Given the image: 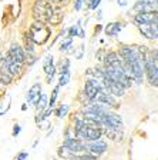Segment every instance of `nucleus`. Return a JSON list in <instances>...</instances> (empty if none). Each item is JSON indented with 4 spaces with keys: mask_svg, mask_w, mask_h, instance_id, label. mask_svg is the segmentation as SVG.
Listing matches in <instances>:
<instances>
[{
    "mask_svg": "<svg viewBox=\"0 0 158 160\" xmlns=\"http://www.w3.org/2000/svg\"><path fill=\"white\" fill-rule=\"evenodd\" d=\"M40 92H41V86L40 84H34L31 89L27 92V100L29 103H37L40 99Z\"/></svg>",
    "mask_w": 158,
    "mask_h": 160,
    "instance_id": "obj_18",
    "label": "nucleus"
},
{
    "mask_svg": "<svg viewBox=\"0 0 158 160\" xmlns=\"http://www.w3.org/2000/svg\"><path fill=\"white\" fill-rule=\"evenodd\" d=\"M24 43H26L27 53H34V43L31 42V39L27 36V33H26V37H24Z\"/></svg>",
    "mask_w": 158,
    "mask_h": 160,
    "instance_id": "obj_24",
    "label": "nucleus"
},
{
    "mask_svg": "<svg viewBox=\"0 0 158 160\" xmlns=\"http://www.w3.org/2000/svg\"><path fill=\"white\" fill-rule=\"evenodd\" d=\"M101 84L110 94H114V96H122V94H124V90H125L124 87H122L120 83L114 82L113 79H110L105 73H104V77H103V80H101Z\"/></svg>",
    "mask_w": 158,
    "mask_h": 160,
    "instance_id": "obj_6",
    "label": "nucleus"
},
{
    "mask_svg": "<svg viewBox=\"0 0 158 160\" xmlns=\"http://www.w3.org/2000/svg\"><path fill=\"white\" fill-rule=\"evenodd\" d=\"M137 24H151L157 23V12H147V13H138L135 16Z\"/></svg>",
    "mask_w": 158,
    "mask_h": 160,
    "instance_id": "obj_9",
    "label": "nucleus"
},
{
    "mask_svg": "<svg viewBox=\"0 0 158 160\" xmlns=\"http://www.w3.org/2000/svg\"><path fill=\"white\" fill-rule=\"evenodd\" d=\"M37 103H39L37 104V114H39V116H37V120H39L40 116H41V113H43V110L47 107V96L46 94H41Z\"/></svg>",
    "mask_w": 158,
    "mask_h": 160,
    "instance_id": "obj_22",
    "label": "nucleus"
},
{
    "mask_svg": "<svg viewBox=\"0 0 158 160\" xmlns=\"http://www.w3.org/2000/svg\"><path fill=\"white\" fill-rule=\"evenodd\" d=\"M140 32L142 36H145L150 40H155L157 39V23H151V24H138Z\"/></svg>",
    "mask_w": 158,
    "mask_h": 160,
    "instance_id": "obj_12",
    "label": "nucleus"
},
{
    "mask_svg": "<svg viewBox=\"0 0 158 160\" xmlns=\"http://www.w3.org/2000/svg\"><path fill=\"white\" fill-rule=\"evenodd\" d=\"M50 34H51L50 27L46 23L37 22V20H34V23L30 26L29 32H27V36L31 39L34 44H44L49 40Z\"/></svg>",
    "mask_w": 158,
    "mask_h": 160,
    "instance_id": "obj_1",
    "label": "nucleus"
},
{
    "mask_svg": "<svg viewBox=\"0 0 158 160\" xmlns=\"http://www.w3.org/2000/svg\"><path fill=\"white\" fill-rule=\"evenodd\" d=\"M26 157H27V153H24V152H23V153H20L19 156H17L14 160H24V159H26Z\"/></svg>",
    "mask_w": 158,
    "mask_h": 160,
    "instance_id": "obj_31",
    "label": "nucleus"
},
{
    "mask_svg": "<svg viewBox=\"0 0 158 160\" xmlns=\"http://www.w3.org/2000/svg\"><path fill=\"white\" fill-rule=\"evenodd\" d=\"M104 89L103 84L100 83L98 80H94V79H89L86 82V86H84V94L87 96V99L90 102H94V99L97 97V94Z\"/></svg>",
    "mask_w": 158,
    "mask_h": 160,
    "instance_id": "obj_5",
    "label": "nucleus"
},
{
    "mask_svg": "<svg viewBox=\"0 0 158 160\" xmlns=\"http://www.w3.org/2000/svg\"><path fill=\"white\" fill-rule=\"evenodd\" d=\"M69 33H70V36H76V34H77V26L76 27H71V29L69 30Z\"/></svg>",
    "mask_w": 158,
    "mask_h": 160,
    "instance_id": "obj_32",
    "label": "nucleus"
},
{
    "mask_svg": "<svg viewBox=\"0 0 158 160\" xmlns=\"http://www.w3.org/2000/svg\"><path fill=\"white\" fill-rule=\"evenodd\" d=\"M120 30H121V24L118 22H113L105 27V33H107V36H115Z\"/></svg>",
    "mask_w": 158,
    "mask_h": 160,
    "instance_id": "obj_21",
    "label": "nucleus"
},
{
    "mask_svg": "<svg viewBox=\"0 0 158 160\" xmlns=\"http://www.w3.org/2000/svg\"><path fill=\"white\" fill-rule=\"evenodd\" d=\"M13 80V74L9 72L6 63H4L3 56H0V83L3 84H10Z\"/></svg>",
    "mask_w": 158,
    "mask_h": 160,
    "instance_id": "obj_11",
    "label": "nucleus"
},
{
    "mask_svg": "<svg viewBox=\"0 0 158 160\" xmlns=\"http://www.w3.org/2000/svg\"><path fill=\"white\" fill-rule=\"evenodd\" d=\"M69 64H70V62L67 59H64L63 62H60V73L69 72Z\"/></svg>",
    "mask_w": 158,
    "mask_h": 160,
    "instance_id": "obj_26",
    "label": "nucleus"
},
{
    "mask_svg": "<svg viewBox=\"0 0 158 160\" xmlns=\"http://www.w3.org/2000/svg\"><path fill=\"white\" fill-rule=\"evenodd\" d=\"M80 7H81V0H76V4H74V9H76V10H80Z\"/></svg>",
    "mask_w": 158,
    "mask_h": 160,
    "instance_id": "obj_33",
    "label": "nucleus"
},
{
    "mask_svg": "<svg viewBox=\"0 0 158 160\" xmlns=\"http://www.w3.org/2000/svg\"><path fill=\"white\" fill-rule=\"evenodd\" d=\"M86 149H89L93 154L98 156V154L104 153L105 150H107V144H105L104 142H101V140H94V142H91V143L86 144Z\"/></svg>",
    "mask_w": 158,
    "mask_h": 160,
    "instance_id": "obj_15",
    "label": "nucleus"
},
{
    "mask_svg": "<svg viewBox=\"0 0 158 160\" xmlns=\"http://www.w3.org/2000/svg\"><path fill=\"white\" fill-rule=\"evenodd\" d=\"M64 149H67L70 153H83L86 150V143H83V140H79V139H67L64 142Z\"/></svg>",
    "mask_w": 158,
    "mask_h": 160,
    "instance_id": "obj_8",
    "label": "nucleus"
},
{
    "mask_svg": "<svg viewBox=\"0 0 158 160\" xmlns=\"http://www.w3.org/2000/svg\"><path fill=\"white\" fill-rule=\"evenodd\" d=\"M101 123H103V127H110V129H117V130L122 129V119L118 114H114V113H107L105 112L103 114Z\"/></svg>",
    "mask_w": 158,
    "mask_h": 160,
    "instance_id": "obj_7",
    "label": "nucleus"
},
{
    "mask_svg": "<svg viewBox=\"0 0 158 160\" xmlns=\"http://www.w3.org/2000/svg\"><path fill=\"white\" fill-rule=\"evenodd\" d=\"M100 0H91V4H90V9H96L97 6H98Z\"/></svg>",
    "mask_w": 158,
    "mask_h": 160,
    "instance_id": "obj_30",
    "label": "nucleus"
},
{
    "mask_svg": "<svg viewBox=\"0 0 158 160\" xmlns=\"http://www.w3.org/2000/svg\"><path fill=\"white\" fill-rule=\"evenodd\" d=\"M104 133L107 134V137H110V139L115 140V142L121 140V137H122L121 130H117V129H110V127H104Z\"/></svg>",
    "mask_w": 158,
    "mask_h": 160,
    "instance_id": "obj_19",
    "label": "nucleus"
},
{
    "mask_svg": "<svg viewBox=\"0 0 158 160\" xmlns=\"http://www.w3.org/2000/svg\"><path fill=\"white\" fill-rule=\"evenodd\" d=\"M70 80V72H64V73H60V82L59 86H66Z\"/></svg>",
    "mask_w": 158,
    "mask_h": 160,
    "instance_id": "obj_25",
    "label": "nucleus"
},
{
    "mask_svg": "<svg viewBox=\"0 0 158 160\" xmlns=\"http://www.w3.org/2000/svg\"><path fill=\"white\" fill-rule=\"evenodd\" d=\"M57 93H59V87H56V89L53 90V94H51V99H50V103H47V104H50V109H51V106L54 104V102H56Z\"/></svg>",
    "mask_w": 158,
    "mask_h": 160,
    "instance_id": "obj_28",
    "label": "nucleus"
},
{
    "mask_svg": "<svg viewBox=\"0 0 158 160\" xmlns=\"http://www.w3.org/2000/svg\"><path fill=\"white\" fill-rule=\"evenodd\" d=\"M67 160H96L94 156H89V154H74L70 153V156L67 157Z\"/></svg>",
    "mask_w": 158,
    "mask_h": 160,
    "instance_id": "obj_23",
    "label": "nucleus"
},
{
    "mask_svg": "<svg viewBox=\"0 0 158 160\" xmlns=\"http://www.w3.org/2000/svg\"><path fill=\"white\" fill-rule=\"evenodd\" d=\"M61 20H63V10L60 9V7H56V9L53 10V14H51V17H50L49 23L59 24V23H61Z\"/></svg>",
    "mask_w": 158,
    "mask_h": 160,
    "instance_id": "obj_20",
    "label": "nucleus"
},
{
    "mask_svg": "<svg viewBox=\"0 0 158 160\" xmlns=\"http://www.w3.org/2000/svg\"><path fill=\"white\" fill-rule=\"evenodd\" d=\"M3 59H4V63H6V66H7V69H9V72L12 74H19L20 73V69H22V64L20 63H17L16 60L13 59V57L10 56L9 53H6L3 56Z\"/></svg>",
    "mask_w": 158,
    "mask_h": 160,
    "instance_id": "obj_14",
    "label": "nucleus"
},
{
    "mask_svg": "<svg viewBox=\"0 0 158 160\" xmlns=\"http://www.w3.org/2000/svg\"><path fill=\"white\" fill-rule=\"evenodd\" d=\"M43 69L47 73V82L51 83L53 76H54V72H56V67H54V64H53V56L51 54H50V56H46V59H44V62H43Z\"/></svg>",
    "mask_w": 158,
    "mask_h": 160,
    "instance_id": "obj_16",
    "label": "nucleus"
},
{
    "mask_svg": "<svg viewBox=\"0 0 158 160\" xmlns=\"http://www.w3.org/2000/svg\"><path fill=\"white\" fill-rule=\"evenodd\" d=\"M67 112H69V106H67V104H64V106H61L59 110H57V116H59V117L66 116Z\"/></svg>",
    "mask_w": 158,
    "mask_h": 160,
    "instance_id": "obj_27",
    "label": "nucleus"
},
{
    "mask_svg": "<svg viewBox=\"0 0 158 160\" xmlns=\"http://www.w3.org/2000/svg\"><path fill=\"white\" fill-rule=\"evenodd\" d=\"M120 6H127V0H117Z\"/></svg>",
    "mask_w": 158,
    "mask_h": 160,
    "instance_id": "obj_34",
    "label": "nucleus"
},
{
    "mask_svg": "<svg viewBox=\"0 0 158 160\" xmlns=\"http://www.w3.org/2000/svg\"><path fill=\"white\" fill-rule=\"evenodd\" d=\"M134 12H138V13H147V12H157V6L151 3H147L144 0H140L137 2L134 6Z\"/></svg>",
    "mask_w": 158,
    "mask_h": 160,
    "instance_id": "obj_17",
    "label": "nucleus"
},
{
    "mask_svg": "<svg viewBox=\"0 0 158 160\" xmlns=\"http://www.w3.org/2000/svg\"><path fill=\"white\" fill-rule=\"evenodd\" d=\"M104 73L107 74L110 79L114 80V82L120 83L124 89H127V87L131 86V79H130V76L125 74L124 69H115V67H111V66H105L104 67Z\"/></svg>",
    "mask_w": 158,
    "mask_h": 160,
    "instance_id": "obj_4",
    "label": "nucleus"
},
{
    "mask_svg": "<svg viewBox=\"0 0 158 160\" xmlns=\"http://www.w3.org/2000/svg\"><path fill=\"white\" fill-rule=\"evenodd\" d=\"M70 44H71V40L66 42V43H63L61 46H60V52H66V50H69L70 49Z\"/></svg>",
    "mask_w": 158,
    "mask_h": 160,
    "instance_id": "obj_29",
    "label": "nucleus"
},
{
    "mask_svg": "<svg viewBox=\"0 0 158 160\" xmlns=\"http://www.w3.org/2000/svg\"><path fill=\"white\" fill-rule=\"evenodd\" d=\"M53 7L51 3H49L47 0H37L33 6V17L37 22H43V23H49L50 17L53 14Z\"/></svg>",
    "mask_w": 158,
    "mask_h": 160,
    "instance_id": "obj_2",
    "label": "nucleus"
},
{
    "mask_svg": "<svg viewBox=\"0 0 158 160\" xmlns=\"http://www.w3.org/2000/svg\"><path fill=\"white\" fill-rule=\"evenodd\" d=\"M76 136L79 140H89V142H94V140H100L101 137V130L94 129V127H89L86 124H83L81 120H77L76 123Z\"/></svg>",
    "mask_w": 158,
    "mask_h": 160,
    "instance_id": "obj_3",
    "label": "nucleus"
},
{
    "mask_svg": "<svg viewBox=\"0 0 158 160\" xmlns=\"http://www.w3.org/2000/svg\"><path fill=\"white\" fill-rule=\"evenodd\" d=\"M94 100L98 102L100 104H107V106H113V107L117 106V104H115V99L113 97V94H110L105 89H103L101 92L97 94V97Z\"/></svg>",
    "mask_w": 158,
    "mask_h": 160,
    "instance_id": "obj_13",
    "label": "nucleus"
},
{
    "mask_svg": "<svg viewBox=\"0 0 158 160\" xmlns=\"http://www.w3.org/2000/svg\"><path fill=\"white\" fill-rule=\"evenodd\" d=\"M7 53L13 57L17 63L22 64V66H23V63L26 62V53H24V50L22 49L19 44H12V47L9 49V52H7Z\"/></svg>",
    "mask_w": 158,
    "mask_h": 160,
    "instance_id": "obj_10",
    "label": "nucleus"
},
{
    "mask_svg": "<svg viewBox=\"0 0 158 160\" xmlns=\"http://www.w3.org/2000/svg\"><path fill=\"white\" fill-rule=\"evenodd\" d=\"M47 2H49V3H56V4H59V3H61V2H63V0H47Z\"/></svg>",
    "mask_w": 158,
    "mask_h": 160,
    "instance_id": "obj_36",
    "label": "nucleus"
},
{
    "mask_svg": "<svg viewBox=\"0 0 158 160\" xmlns=\"http://www.w3.org/2000/svg\"><path fill=\"white\" fill-rule=\"evenodd\" d=\"M19 132H20V127L16 126V127H14V130H13V134H14V136H17V134H19Z\"/></svg>",
    "mask_w": 158,
    "mask_h": 160,
    "instance_id": "obj_35",
    "label": "nucleus"
}]
</instances>
